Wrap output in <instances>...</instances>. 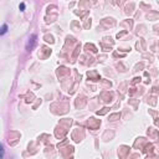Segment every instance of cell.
<instances>
[{"label": "cell", "mask_w": 159, "mask_h": 159, "mask_svg": "<svg viewBox=\"0 0 159 159\" xmlns=\"http://www.w3.org/2000/svg\"><path fill=\"white\" fill-rule=\"evenodd\" d=\"M6 31H8V25H6V24H4V25H3V28H2V31H0V34L4 35Z\"/></svg>", "instance_id": "obj_2"}, {"label": "cell", "mask_w": 159, "mask_h": 159, "mask_svg": "<svg viewBox=\"0 0 159 159\" xmlns=\"http://www.w3.org/2000/svg\"><path fill=\"white\" fill-rule=\"evenodd\" d=\"M35 44H36V35H32L30 39H29V42H28V50H32L34 49V46H35Z\"/></svg>", "instance_id": "obj_1"}, {"label": "cell", "mask_w": 159, "mask_h": 159, "mask_svg": "<svg viewBox=\"0 0 159 159\" xmlns=\"http://www.w3.org/2000/svg\"><path fill=\"white\" fill-rule=\"evenodd\" d=\"M0 149H2V158H3L4 157V147L2 145V148H0Z\"/></svg>", "instance_id": "obj_3"}]
</instances>
